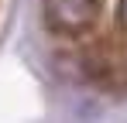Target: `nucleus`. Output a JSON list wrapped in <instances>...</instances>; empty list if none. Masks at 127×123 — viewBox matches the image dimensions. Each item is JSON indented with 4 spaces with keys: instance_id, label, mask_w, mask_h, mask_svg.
<instances>
[{
    "instance_id": "1",
    "label": "nucleus",
    "mask_w": 127,
    "mask_h": 123,
    "mask_svg": "<svg viewBox=\"0 0 127 123\" xmlns=\"http://www.w3.org/2000/svg\"><path fill=\"white\" fill-rule=\"evenodd\" d=\"M103 0H41V20L59 38H83L96 27Z\"/></svg>"
},
{
    "instance_id": "2",
    "label": "nucleus",
    "mask_w": 127,
    "mask_h": 123,
    "mask_svg": "<svg viewBox=\"0 0 127 123\" xmlns=\"http://www.w3.org/2000/svg\"><path fill=\"white\" fill-rule=\"evenodd\" d=\"M117 24L127 31V0H117Z\"/></svg>"
}]
</instances>
